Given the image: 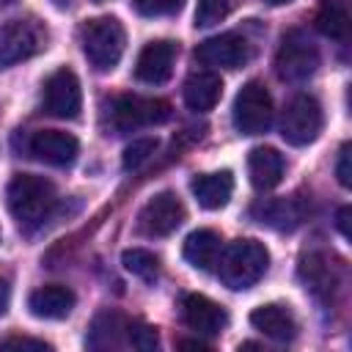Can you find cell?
<instances>
[{
    "mask_svg": "<svg viewBox=\"0 0 352 352\" xmlns=\"http://www.w3.org/2000/svg\"><path fill=\"white\" fill-rule=\"evenodd\" d=\"M349 160H352V146L344 143L341 151H338V165H336V176H338L341 187H352V165H349Z\"/></svg>",
    "mask_w": 352,
    "mask_h": 352,
    "instance_id": "f546056e",
    "label": "cell"
},
{
    "mask_svg": "<svg viewBox=\"0 0 352 352\" xmlns=\"http://www.w3.org/2000/svg\"><path fill=\"white\" fill-rule=\"evenodd\" d=\"M179 346L182 349H206V344H201V341H179Z\"/></svg>",
    "mask_w": 352,
    "mask_h": 352,
    "instance_id": "d6a6232c",
    "label": "cell"
},
{
    "mask_svg": "<svg viewBox=\"0 0 352 352\" xmlns=\"http://www.w3.org/2000/svg\"><path fill=\"white\" fill-rule=\"evenodd\" d=\"M80 44L96 72H110L124 55L126 33L116 16H96L80 28Z\"/></svg>",
    "mask_w": 352,
    "mask_h": 352,
    "instance_id": "3957f363",
    "label": "cell"
},
{
    "mask_svg": "<svg viewBox=\"0 0 352 352\" xmlns=\"http://www.w3.org/2000/svg\"><path fill=\"white\" fill-rule=\"evenodd\" d=\"M283 154L272 146H256L250 154H248V176H250V184L258 190V192H267L272 187L280 184L283 179Z\"/></svg>",
    "mask_w": 352,
    "mask_h": 352,
    "instance_id": "9a60e30c",
    "label": "cell"
},
{
    "mask_svg": "<svg viewBox=\"0 0 352 352\" xmlns=\"http://www.w3.org/2000/svg\"><path fill=\"white\" fill-rule=\"evenodd\" d=\"M176 44L168 41V38H160V41H148L140 55H138V63H135V77L140 82H148V85H162L170 74H173V63H176Z\"/></svg>",
    "mask_w": 352,
    "mask_h": 352,
    "instance_id": "4fadbf2b",
    "label": "cell"
},
{
    "mask_svg": "<svg viewBox=\"0 0 352 352\" xmlns=\"http://www.w3.org/2000/svg\"><path fill=\"white\" fill-rule=\"evenodd\" d=\"M322 124H324L322 104L314 96L300 94L286 104V110L280 116V135L292 146H308L319 138Z\"/></svg>",
    "mask_w": 352,
    "mask_h": 352,
    "instance_id": "8992f818",
    "label": "cell"
},
{
    "mask_svg": "<svg viewBox=\"0 0 352 352\" xmlns=\"http://www.w3.org/2000/svg\"><path fill=\"white\" fill-rule=\"evenodd\" d=\"M228 11H231V0H198V6H195V25L198 28L217 25Z\"/></svg>",
    "mask_w": 352,
    "mask_h": 352,
    "instance_id": "4316f807",
    "label": "cell"
},
{
    "mask_svg": "<svg viewBox=\"0 0 352 352\" xmlns=\"http://www.w3.org/2000/svg\"><path fill=\"white\" fill-rule=\"evenodd\" d=\"M250 324L258 333H264L267 338L280 341V344H286V341H292L297 336V322H294L292 311L283 308V305H275V302H267V305L253 308Z\"/></svg>",
    "mask_w": 352,
    "mask_h": 352,
    "instance_id": "e0dca14e",
    "label": "cell"
},
{
    "mask_svg": "<svg viewBox=\"0 0 352 352\" xmlns=\"http://www.w3.org/2000/svg\"><path fill=\"white\" fill-rule=\"evenodd\" d=\"M346 220H349V206H341V209H338V220H336V226H338V231H341L344 236H349V226H346Z\"/></svg>",
    "mask_w": 352,
    "mask_h": 352,
    "instance_id": "4dcf8cb0",
    "label": "cell"
},
{
    "mask_svg": "<svg viewBox=\"0 0 352 352\" xmlns=\"http://www.w3.org/2000/svg\"><path fill=\"white\" fill-rule=\"evenodd\" d=\"M52 3H55V6H60V8H63V6H69V0H52Z\"/></svg>",
    "mask_w": 352,
    "mask_h": 352,
    "instance_id": "d590c367",
    "label": "cell"
},
{
    "mask_svg": "<svg viewBox=\"0 0 352 352\" xmlns=\"http://www.w3.org/2000/svg\"><path fill=\"white\" fill-rule=\"evenodd\" d=\"M94 3H104V0H94Z\"/></svg>",
    "mask_w": 352,
    "mask_h": 352,
    "instance_id": "8d00e7d4",
    "label": "cell"
},
{
    "mask_svg": "<svg viewBox=\"0 0 352 352\" xmlns=\"http://www.w3.org/2000/svg\"><path fill=\"white\" fill-rule=\"evenodd\" d=\"M234 126L242 135H261L270 129L272 124V99L270 91L258 82L250 80L239 88L236 99H234V110H231Z\"/></svg>",
    "mask_w": 352,
    "mask_h": 352,
    "instance_id": "5b68a950",
    "label": "cell"
},
{
    "mask_svg": "<svg viewBox=\"0 0 352 352\" xmlns=\"http://www.w3.org/2000/svg\"><path fill=\"white\" fill-rule=\"evenodd\" d=\"M316 28L327 38L344 41L349 36V11L344 0H322L316 11Z\"/></svg>",
    "mask_w": 352,
    "mask_h": 352,
    "instance_id": "603a6c76",
    "label": "cell"
},
{
    "mask_svg": "<svg viewBox=\"0 0 352 352\" xmlns=\"http://www.w3.org/2000/svg\"><path fill=\"white\" fill-rule=\"evenodd\" d=\"M184 104L195 113H209L223 96V80L214 72H195L184 82Z\"/></svg>",
    "mask_w": 352,
    "mask_h": 352,
    "instance_id": "d6986e66",
    "label": "cell"
},
{
    "mask_svg": "<svg viewBox=\"0 0 352 352\" xmlns=\"http://www.w3.org/2000/svg\"><path fill=\"white\" fill-rule=\"evenodd\" d=\"M220 250H223L220 234L212 228H198L184 239V258L190 267H195L201 272H209L217 264Z\"/></svg>",
    "mask_w": 352,
    "mask_h": 352,
    "instance_id": "ffe728a7",
    "label": "cell"
},
{
    "mask_svg": "<svg viewBox=\"0 0 352 352\" xmlns=\"http://www.w3.org/2000/svg\"><path fill=\"white\" fill-rule=\"evenodd\" d=\"M28 151L36 160L47 162V165L63 168V165H72L74 162V157L80 151V143L69 132H60V129H38V132L30 135Z\"/></svg>",
    "mask_w": 352,
    "mask_h": 352,
    "instance_id": "7c38bea8",
    "label": "cell"
},
{
    "mask_svg": "<svg viewBox=\"0 0 352 352\" xmlns=\"http://www.w3.org/2000/svg\"><path fill=\"white\" fill-rule=\"evenodd\" d=\"M270 267V250L258 239H234L217 256V275L220 280L234 289H250Z\"/></svg>",
    "mask_w": 352,
    "mask_h": 352,
    "instance_id": "7a4b0ae2",
    "label": "cell"
},
{
    "mask_svg": "<svg viewBox=\"0 0 352 352\" xmlns=\"http://www.w3.org/2000/svg\"><path fill=\"white\" fill-rule=\"evenodd\" d=\"M16 0H0V8H8V6H14Z\"/></svg>",
    "mask_w": 352,
    "mask_h": 352,
    "instance_id": "e575fe53",
    "label": "cell"
},
{
    "mask_svg": "<svg viewBox=\"0 0 352 352\" xmlns=\"http://www.w3.org/2000/svg\"><path fill=\"white\" fill-rule=\"evenodd\" d=\"M121 264H124L126 272H132L135 278H143V280H154L157 272H160V258L151 250H146V248H129V250H124Z\"/></svg>",
    "mask_w": 352,
    "mask_h": 352,
    "instance_id": "cb8c5ba5",
    "label": "cell"
},
{
    "mask_svg": "<svg viewBox=\"0 0 352 352\" xmlns=\"http://www.w3.org/2000/svg\"><path fill=\"white\" fill-rule=\"evenodd\" d=\"M316 66H319V50L311 41V36L300 28L289 30L280 38V47L275 55L278 77L286 82H300V80H308L316 72Z\"/></svg>",
    "mask_w": 352,
    "mask_h": 352,
    "instance_id": "277c9868",
    "label": "cell"
},
{
    "mask_svg": "<svg viewBox=\"0 0 352 352\" xmlns=\"http://www.w3.org/2000/svg\"><path fill=\"white\" fill-rule=\"evenodd\" d=\"M253 212H256V217L261 223H267V226H272L278 231H292L300 223V217H302V212H300V206H297L294 198L267 201V204H258Z\"/></svg>",
    "mask_w": 352,
    "mask_h": 352,
    "instance_id": "7402d4cb",
    "label": "cell"
},
{
    "mask_svg": "<svg viewBox=\"0 0 352 352\" xmlns=\"http://www.w3.org/2000/svg\"><path fill=\"white\" fill-rule=\"evenodd\" d=\"M132 6L140 16H170L184 6V0H132Z\"/></svg>",
    "mask_w": 352,
    "mask_h": 352,
    "instance_id": "83f0119b",
    "label": "cell"
},
{
    "mask_svg": "<svg viewBox=\"0 0 352 352\" xmlns=\"http://www.w3.org/2000/svg\"><path fill=\"white\" fill-rule=\"evenodd\" d=\"M190 190L204 209H223L231 201L234 192V176L231 170H214V173H201L190 182Z\"/></svg>",
    "mask_w": 352,
    "mask_h": 352,
    "instance_id": "ac0fdd59",
    "label": "cell"
},
{
    "mask_svg": "<svg viewBox=\"0 0 352 352\" xmlns=\"http://www.w3.org/2000/svg\"><path fill=\"white\" fill-rule=\"evenodd\" d=\"M126 338V319L118 311H102L96 314L91 333H88V346L91 349H118Z\"/></svg>",
    "mask_w": 352,
    "mask_h": 352,
    "instance_id": "44dd1931",
    "label": "cell"
},
{
    "mask_svg": "<svg viewBox=\"0 0 352 352\" xmlns=\"http://www.w3.org/2000/svg\"><path fill=\"white\" fill-rule=\"evenodd\" d=\"M0 349H33V352H50L52 346L47 341L38 338H25V336H8L6 341H0Z\"/></svg>",
    "mask_w": 352,
    "mask_h": 352,
    "instance_id": "f1b7e54d",
    "label": "cell"
},
{
    "mask_svg": "<svg viewBox=\"0 0 352 352\" xmlns=\"http://www.w3.org/2000/svg\"><path fill=\"white\" fill-rule=\"evenodd\" d=\"M195 58L204 66H214V69H239L248 63L250 50L248 41L239 33H220L212 36L206 41H201L195 47Z\"/></svg>",
    "mask_w": 352,
    "mask_h": 352,
    "instance_id": "8fae6325",
    "label": "cell"
},
{
    "mask_svg": "<svg viewBox=\"0 0 352 352\" xmlns=\"http://www.w3.org/2000/svg\"><path fill=\"white\" fill-rule=\"evenodd\" d=\"M8 300H11L8 283H6V280H0V314H6V308H8Z\"/></svg>",
    "mask_w": 352,
    "mask_h": 352,
    "instance_id": "1f68e13d",
    "label": "cell"
},
{
    "mask_svg": "<svg viewBox=\"0 0 352 352\" xmlns=\"http://www.w3.org/2000/svg\"><path fill=\"white\" fill-rule=\"evenodd\" d=\"M6 198H8V209L11 214L16 217V223L22 228H36L41 226L50 212L55 209V201H58V192H55V184L44 176H36V173H16L11 182H8V190H6Z\"/></svg>",
    "mask_w": 352,
    "mask_h": 352,
    "instance_id": "6da1fadb",
    "label": "cell"
},
{
    "mask_svg": "<svg viewBox=\"0 0 352 352\" xmlns=\"http://www.w3.org/2000/svg\"><path fill=\"white\" fill-rule=\"evenodd\" d=\"M113 126L116 132H135L140 126L162 124L170 118V104L165 99L148 96H118L113 102Z\"/></svg>",
    "mask_w": 352,
    "mask_h": 352,
    "instance_id": "52a82bcc",
    "label": "cell"
},
{
    "mask_svg": "<svg viewBox=\"0 0 352 352\" xmlns=\"http://www.w3.org/2000/svg\"><path fill=\"white\" fill-rule=\"evenodd\" d=\"M138 220H140V231L143 234H148V236H168V234H173L184 223V204L170 190L157 192L154 198L146 201V206L140 209Z\"/></svg>",
    "mask_w": 352,
    "mask_h": 352,
    "instance_id": "30bf717a",
    "label": "cell"
},
{
    "mask_svg": "<svg viewBox=\"0 0 352 352\" xmlns=\"http://www.w3.org/2000/svg\"><path fill=\"white\" fill-rule=\"evenodd\" d=\"M28 308L38 319H66L72 314V308H74V292L60 286V283L41 286V289L30 292Z\"/></svg>",
    "mask_w": 352,
    "mask_h": 352,
    "instance_id": "2e32d148",
    "label": "cell"
},
{
    "mask_svg": "<svg viewBox=\"0 0 352 352\" xmlns=\"http://www.w3.org/2000/svg\"><path fill=\"white\" fill-rule=\"evenodd\" d=\"M182 322L195 330L198 336H217L226 322H228V314L220 302L204 297V294H184L182 297Z\"/></svg>",
    "mask_w": 352,
    "mask_h": 352,
    "instance_id": "5bb4252c",
    "label": "cell"
},
{
    "mask_svg": "<svg viewBox=\"0 0 352 352\" xmlns=\"http://www.w3.org/2000/svg\"><path fill=\"white\" fill-rule=\"evenodd\" d=\"M44 44V33L30 19H11L0 25V69L33 58Z\"/></svg>",
    "mask_w": 352,
    "mask_h": 352,
    "instance_id": "ba28073f",
    "label": "cell"
},
{
    "mask_svg": "<svg viewBox=\"0 0 352 352\" xmlns=\"http://www.w3.org/2000/svg\"><path fill=\"white\" fill-rule=\"evenodd\" d=\"M126 344H132L140 352H154L160 344L157 327L143 324V322H126Z\"/></svg>",
    "mask_w": 352,
    "mask_h": 352,
    "instance_id": "484cf974",
    "label": "cell"
},
{
    "mask_svg": "<svg viewBox=\"0 0 352 352\" xmlns=\"http://www.w3.org/2000/svg\"><path fill=\"white\" fill-rule=\"evenodd\" d=\"M157 151V138H135L126 148H124V170H138L140 165H146L151 160V154Z\"/></svg>",
    "mask_w": 352,
    "mask_h": 352,
    "instance_id": "d4e9b609",
    "label": "cell"
},
{
    "mask_svg": "<svg viewBox=\"0 0 352 352\" xmlns=\"http://www.w3.org/2000/svg\"><path fill=\"white\" fill-rule=\"evenodd\" d=\"M82 107L80 80L72 69H58L44 82V110L55 118H77Z\"/></svg>",
    "mask_w": 352,
    "mask_h": 352,
    "instance_id": "9c48e42d",
    "label": "cell"
},
{
    "mask_svg": "<svg viewBox=\"0 0 352 352\" xmlns=\"http://www.w3.org/2000/svg\"><path fill=\"white\" fill-rule=\"evenodd\" d=\"M264 3H270V6H286V3H292V0H264Z\"/></svg>",
    "mask_w": 352,
    "mask_h": 352,
    "instance_id": "836d02e7",
    "label": "cell"
}]
</instances>
